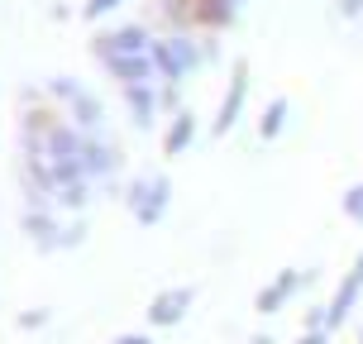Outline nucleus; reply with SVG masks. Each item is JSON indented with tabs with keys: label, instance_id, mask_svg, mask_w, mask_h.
Listing matches in <instances>:
<instances>
[{
	"label": "nucleus",
	"instance_id": "nucleus-1",
	"mask_svg": "<svg viewBox=\"0 0 363 344\" xmlns=\"http://www.w3.org/2000/svg\"><path fill=\"white\" fill-rule=\"evenodd\" d=\"M201 57H206V43H196V38H191V29H172V34H163L158 43H153L158 77H167V82H182V77H191Z\"/></svg>",
	"mask_w": 363,
	"mask_h": 344
},
{
	"label": "nucleus",
	"instance_id": "nucleus-20",
	"mask_svg": "<svg viewBox=\"0 0 363 344\" xmlns=\"http://www.w3.org/2000/svg\"><path fill=\"white\" fill-rule=\"evenodd\" d=\"M115 5H120V0H86V5H82V15L96 19V15H106V10H115Z\"/></svg>",
	"mask_w": 363,
	"mask_h": 344
},
{
	"label": "nucleus",
	"instance_id": "nucleus-7",
	"mask_svg": "<svg viewBox=\"0 0 363 344\" xmlns=\"http://www.w3.org/2000/svg\"><path fill=\"white\" fill-rule=\"evenodd\" d=\"M359 296H363V249H359V258H354V268L340 277V287H335V296L325 301V311H330V330L335 326H345L349 321V311L359 306Z\"/></svg>",
	"mask_w": 363,
	"mask_h": 344
},
{
	"label": "nucleus",
	"instance_id": "nucleus-14",
	"mask_svg": "<svg viewBox=\"0 0 363 344\" xmlns=\"http://www.w3.org/2000/svg\"><path fill=\"white\" fill-rule=\"evenodd\" d=\"M125 101L134 125H153V115H158V91L153 87H125Z\"/></svg>",
	"mask_w": 363,
	"mask_h": 344
},
{
	"label": "nucleus",
	"instance_id": "nucleus-2",
	"mask_svg": "<svg viewBox=\"0 0 363 344\" xmlns=\"http://www.w3.org/2000/svg\"><path fill=\"white\" fill-rule=\"evenodd\" d=\"M129 216L139 220V225H158L167 211V201H172V182L163 177V172H139V177L129 182Z\"/></svg>",
	"mask_w": 363,
	"mask_h": 344
},
{
	"label": "nucleus",
	"instance_id": "nucleus-21",
	"mask_svg": "<svg viewBox=\"0 0 363 344\" xmlns=\"http://www.w3.org/2000/svg\"><path fill=\"white\" fill-rule=\"evenodd\" d=\"M110 344H153L148 335H139V330H125V335H115Z\"/></svg>",
	"mask_w": 363,
	"mask_h": 344
},
{
	"label": "nucleus",
	"instance_id": "nucleus-16",
	"mask_svg": "<svg viewBox=\"0 0 363 344\" xmlns=\"http://www.w3.org/2000/svg\"><path fill=\"white\" fill-rule=\"evenodd\" d=\"M172 29H191L196 24V0H158Z\"/></svg>",
	"mask_w": 363,
	"mask_h": 344
},
{
	"label": "nucleus",
	"instance_id": "nucleus-13",
	"mask_svg": "<svg viewBox=\"0 0 363 344\" xmlns=\"http://www.w3.org/2000/svg\"><path fill=\"white\" fill-rule=\"evenodd\" d=\"M239 10H244V0H196V24L225 29L230 19H239Z\"/></svg>",
	"mask_w": 363,
	"mask_h": 344
},
{
	"label": "nucleus",
	"instance_id": "nucleus-9",
	"mask_svg": "<svg viewBox=\"0 0 363 344\" xmlns=\"http://www.w3.org/2000/svg\"><path fill=\"white\" fill-rule=\"evenodd\" d=\"M301 282H306V272L282 268V272H277V277L268 282V287H263V292L254 296V306L263 311V316H272V311H282V306L291 301V296H296V287H301Z\"/></svg>",
	"mask_w": 363,
	"mask_h": 344
},
{
	"label": "nucleus",
	"instance_id": "nucleus-8",
	"mask_svg": "<svg viewBox=\"0 0 363 344\" xmlns=\"http://www.w3.org/2000/svg\"><path fill=\"white\" fill-rule=\"evenodd\" d=\"M106 72L120 77V87H153L158 62H153V53H129V57H110Z\"/></svg>",
	"mask_w": 363,
	"mask_h": 344
},
{
	"label": "nucleus",
	"instance_id": "nucleus-25",
	"mask_svg": "<svg viewBox=\"0 0 363 344\" xmlns=\"http://www.w3.org/2000/svg\"><path fill=\"white\" fill-rule=\"evenodd\" d=\"M359 344H363V326H359Z\"/></svg>",
	"mask_w": 363,
	"mask_h": 344
},
{
	"label": "nucleus",
	"instance_id": "nucleus-18",
	"mask_svg": "<svg viewBox=\"0 0 363 344\" xmlns=\"http://www.w3.org/2000/svg\"><path fill=\"white\" fill-rule=\"evenodd\" d=\"M48 91H53L57 101H62V106H67V101H72L77 91H82V82H77V77H53V82H48Z\"/></svg>",
	"mask_w": 363,
	"mask_h": 344
},
{
	"label": "nucleus",
	"instance_id": "nucleus-24",
	"mask_svg": "<svg viewBox=\"0 0 363 344\" xmlns=\"http://www.w3.org/2000/svg\"><path fill=\"white\" fill-rule=\"evenodd\" d=\"M249 344H272V335H254V340H249Z\"/></svg>",
	"mask_w": 363,
	"mask_h": 344
},
{
	"label": "nucleus",
	"instance_id": "nucleus-23",
	"mask_svg": "<svg viewBox=\"0 0 363 344\" xmlns=\"http://www.w3.org/2000/svg\"><path fill=\"white\" fill-rule=\"evenodd\" d=\"M340 15H363V0H340Z\"/></svg>",
	"mask_w": 363,
	"mask_h": 344
},
{
	"label": "nucleus",
	"instance_id": "nucleus-6",
	"mask_svg": "<svg viewBox=\"0 0 363 344\" xmlns=\"http://www.w3.org/2000/svg\"><path fill=\"white\" fill-rule=\"evenodd\" d=\"M115 167H120V148L110 144L101 129L86 134V148H82V172H86V182L101 177V187H110L115 182Z\"/></svg>",
	"mask_w": 363,
	"mask_h": 344
},
{
	"label": "nucleus",
	"instance_id": "nucleus-5",
	"mask_svg": "<svg viewBox=\"0 0 363 344\" xmlns=\"http://www.w3.org/2000/svg\"><path fill=\"white\" fill-rule=\"evenodd\" d=\"M244 96H249V62L235 57L230 87H225V96H220V106H216V134H230L235 129V120L244 115Z\"/></svg>",
	"mask_w": 363,
	"mask_h": 344
},
{
	"label": "nucleus",
	"instance_id": "nucleus-17",
	"mask_svg": "<svg viewBox=\"0 0 363 344\" xmlns=\"http://www.w3.org/2000/svg\"><path fill=\"white\" fill-rule=\"evenodd\" d=\"M345 216L363 225V182H354V187L345 192Z\"/></svg>",
	"mask_w": 363,
	"mask_h": 344
},
{
	"label": "nucleus",
	"instance_id": "nucleus-22",
	"mask_svg": "<svg viewBox=\"0 0 363 344\" xmlns=\"http://www.w3.org/2000/svg\"><path fill=\"white\" fill-rule=\"evenodd\" d=\"M296 344H330V330H306Z\"/></svg>",
	"mask_w": 363,
	"mask_h": 344
},
{
	"label": "nucleus",
	"instance_id": "nucleus-19",
	"mask_svg": "<svg viewBox=\"0 0 363 344\" xmlns=\"http://www.w3.org/2000/svg\"><path fill=\"white\" fill-rule=\"evenodd\" d=\"M48 321V311H19V330H38Z\"/></svg>",
	"mask_w": 363,
	"mask_h": 344
},
{
	"label": "nucleus",
	"instance_id": "nucleus-15",
	"mask_svg": "<svg viewBox=\"0 0 363 344\" xmlns=\"http://www.w3.org/2000/svg\"><path fill=\"white\" fill-rule=\"evenodd\" d=\"M287 115H291V101L287 96H272L268 106H263V115H258V134H263V139H277V134L287 129Z\"/></svg>",
	"mask_w": 363,
	"mask_h": 344
},
{
	"label": "nucleus",
	"instance_id": "nucleus-12",
	"mask_svg": "<svg viewBox=\"0 0 363 344\" xmlns=\"http://www.w3.org/2000/svg\"><path fill=\"white\" fill-rule=\"evenodd\" d=\"M62 115H67V120H72L77 129L96 134V129H101V120H106V106H101V96H91V91L82 87V91L72 96V101H67V110H62Z\"/></svg>",
	"mask_w": 363,
	"mask_h": 344
},
{
	"label": "nucleus",
	"instance_id": "nucleus-11",
	"mask_svg": "<svg viewBox=\"0 0 363 344\" xmlns=\"http://www.w3.org/2000/svg\"><path fill=\"white\" fill-rule=\"evenodd\" d=\"M191 139H196V110L191 106H182L172 120H167V129H163V153H186L191 148Z\"/></svg>",
	"mask_w": 363,
	"mask_h": 344
},
{
	"label": "nucleus",
	"instance_id": "nucleus-3",
	"mask_svg": "<svg viewBox=\"0 0 363 344\" xmlns=\"http://www.w3.org/2000/svg\"><path fill=\"white\" fill-rule=\"evenodd\" d=\"M153 43L158 38L148 34L139 19H129V24H115V29H101L91 38V53L101 62H110V57H129V53H153Z\"/></svg>",
	"mask_w": 363,
	"mask_h": 344
},
{
	"label": "nucleus",
	"instance_id": "nucleus-10",
	"mask_svg": "<svg viewBox=\"0 0 363 344\" xmlns=\"http://www.w3.org/2000/svg\"><path fill=\"white\" fill-rule=\"evenodd\" d=\"M191 306V287H163L148 301V326H177Z\"/></svg>",
	"mask_w": 363,
	"mask_h": 344
},
{
	"label": "nucleus",
	"instance_id": "nucleus-4",
	"mask_svg": "<svg viewBox=\"0 0 363 344\" xmlns=\"http://www.w3.org/2000/svg\"><path fill=\"white\" fill-rule=\"evenodd\" d=\"M19 230L34 239L38 249H62V244H67V225L57 220V206H24Z\"/></svg>",
	"mask_w": 363,
	"mask_h": 344
}]
</instances>
